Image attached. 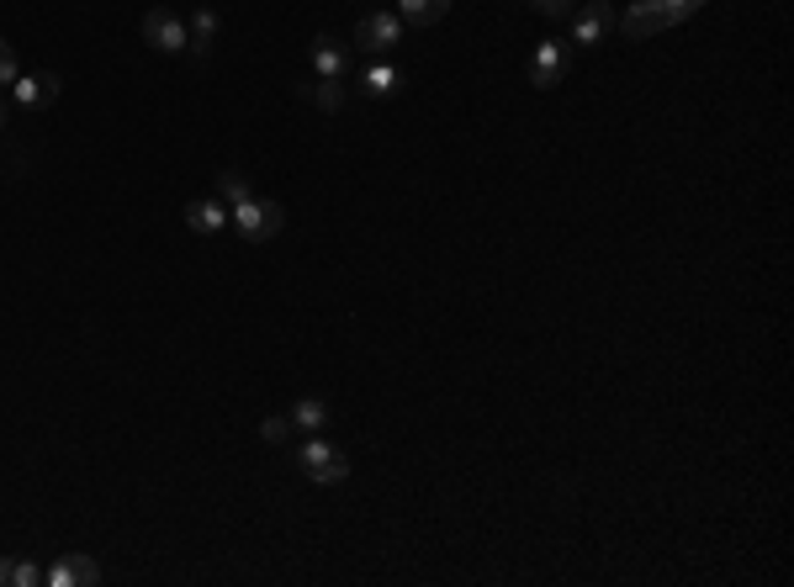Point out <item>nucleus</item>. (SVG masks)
I'll list each match as a JSON object with an SVG mask.
<instances>
[{
	"mask_svg": "<svg viewBox=\"0 0 794 587\" xmlns=\"http://www.w3.org/2000/svg\"><path fill=\"white\" fill-rule=\"evenodd\" d=\"M699 5H704V0H636L615 27H620L630 43H641V37H656V33H667V27H678V22H689Z\"/></svg>",
	"mask_w": 794,
	"mask_h": 587,
	"instance_id": "f257e3e1",
	"label": "nucleus"
},
{
	"mask_svg": "<svg viewBox=\"0 0 794 587\" xmlns=\"http://www.w3.org/2000/svg\"><path fill=\"white\" fill-rule=\"evenodd\" d=\"M228 223L239 228V239L265 243L286 228V212H281V202H271V196H244L239 207H228Z\"/></svg>",
	"mask_w": 794,
	"mask_h": 587,
	"instance_id": "f03ea898",
	"label": "nucleus"
},
{
	"mask_svg": "<svg viewBox=\"0 0 794 587\" xmlns=\"http://www.w3.org/2000/svg\"><path fill=\"white\" fill-rule=\"evenodd\" d=\"M297 466H303V477H308V482H323V487H340L349 477L345 450H334L329 440H318V434L297 450Z\"/></svg>",
	"mask_w": 794,
	"mask_h": 587,
	"instance_id": "7ed1b4c3",
	"label": "nucleus"
},
{
	"mask_svg": "<svg viewBox=\"0 0 794 587\" xmlns=\"http://www.w3.org/2000/svg\"><path fill=\"white\" fill-rule=\"evenodd\" d=\"M567 70H572V43H561V37L541 43V48L530 53V85H535V91H552V85H561V80H567Z\"/></svg>",
	"mask_w": 794,
	"mask_h": 587,
	"instance_id": "20e7f679",
	"label": "nucleus"
},
{
	"mask_svg": "<svg viewBox=\"0 0 794 587\" xmlns=\"http://www.w3.org/2000/svg\"><path fill=\"white\" fill-rule=\"evenodd\" d=\"M403 16L398 11H371V16H360L355 22V43L366 48V53H392L398 43H403Z\"/></svg>",
	"mask_w": 794,
	"mask_h": 587,
	"instance_id": "39448f33",
	"label": "nucleus"
},
{
	"mask_svg": "<svg viewBox=\"0 0 794 587\" xmlns=\"http://www.w3.org/2000/svg\"><path fill=\"white\" fill-rule=\"evenodd\" d=\"M615 5L609 0H583L578 11H572V43H583V48H593V43H604V37L615 33Z\"/></svg>",
	"mask_w": 794,
	"mask_h": 587,
	"instance_id": "423d86ee",
	"label": "nucleus"
},
{
	"mask_svg": "<svg viewBox=\"0 0 794 587\" xmlns=\"http://www.w3.org/2000/svg\"><path fill=\"white\" fill-rule=\"evenodd\" d=\"M143 43L159 48V53H180L186 48V22L170 5H154V11H143Z\"/></svg>",
	"mask_w": 794,
	"mask_h": 587,
	"instance_id": "0eeeda50",
	"label": "nucleus"
},
{
	"mask_svg": "<svg viewBox=\"0 0 794 587\" xmlns=\"http://www.w3.org/2000/svg\"><path fill=\"white\" fill-rule=\"evenodd\" d=\"M48 583L54 587H96L102 583V566H96L91 555L70 551V555H59V561L48 566Z\"/></svg>",
	"mask_w": 794,
	"mask_h": 587,
	"instance_id": "6e6552de",
	"label": "nucleus"
},
{
	"mask_svg": "<svg viewBox=\"0 0 794 587\" xmlns=\"http://www.w3.org/2000/svg\"><path fill=\"white\" fill-rule=\"evenodd\" d=\"M59 85H64L59 74H33V80H22V74H16V85H11V91H16V106H22V111H43V106L59 101Z\"/></svg>",
	"mask_w": 794,
	"mask_h": 587,
	"instance_id": "1a4fd4ad",
	"label": "nucleus"
},
{
	"mask_svg": "<svg viewBox=\"0 0 794 587\" xmlns=\"http://www.w3.org/2000/svg\"><path fill=\"white\" fill-rule=\"evenodd\" d=\"M186 228H191V233H202V239H217V233L228 228V207H223L217 196H202V202H191V207H186Z\"/></svg>",
	"mask_w": 794,
	"mask_h": 587,
	"instance_id": "9d476101",
	"label": "nucleus"
},
{
	"mask_svg": "<svg viewBox=\"0 0 794 587\" xmlns=\"http://www.w3.org/2000/svg\"><path fill=\"white\" fill-rule=\"evenodd\" d=\"M212 37H217V11H212V5H197V11H191V22H186V53L208 59Z\"/></svg>",
	"mask_w": 794,
	"mask_h": 587,
	"instance_id": "9b49d317",
	"label": "nucleus"
},
{
	"mask_svg": "<svg viewBox=\"0 0 794 587\" xmlns=\"http://www.w3.org/2000/svg\"><path fill=\"white\" fill-rule=\"evenodd\" d=\"M312 74H318V80H345V48H340L329 33L312 37Z\"/></svg>",
	"mask_w": 794,
	"mask_h": 587,
	"instance_id": "f8f14e48",
	"label": "nucleus"
},
{
	"mask_svg": "<svg viewBox=\"0 0 794 587\" xmlns=\"http://www.w3.org/2000/svg\"><path fill=\"white\" fill-rule=\"evenodd\" d=\"M450 0H398V16H403V27H435V22H446Z\"/></svg>",
	"mask_w": 794,
	"mask_h": 587,
	"instance_id": "ddd939ff",
	"label": "nucleus"
},
{
	"mask_svg": "<svg viewBox=\"0 0 794 587\" xmlns=\"http://www.w3.org/2000/svg\"><path fill=\"white\" fill-rule=\"evenodd\" d=\"M292 423H297L303 434H323V429H329V403H323V397H297Z\"/></svg>",
	"mask_w": 794,
	"mask_h": 587,
	"instance_id": "4468645a",
	"label": "nucleus"
},
{
	"mask_svg": "<svg viewBox=\"0 0 794 587\" xmlns=\"http://www.w3.org/2000/svg\"><path fill=\"white\" fill-rule=\"evenodd\" d=\"M398 85H403V74L392 70V64H371V70H366V80H360V91H366V96H392Z\"/></svg>",
	"mask_w": 794,
	"mask_h": 587,
	"instance_id": "2eb2a0df",
	"label": "nucleus"
},
{
	"mask_svg": "<svg viewBox=\"0 0 794 587\" xmlns=\"http://www.w3.org/2000/svg\"><path fill=\"white\" fill-rule=\"evenodd\" d=\"M308 96L318 111H340V106H345V85H340V80H312Z\"/></svg>",
	"mask_w": 794,
	"mask_h": 587,
	"instance_id": "dca6fc26",
	"label": "nucleus"
},
{
	"mask_svg": "<svg viewBox=\"0 0 794 587\" xmlns=\"http://www.w3.org/2000/svg\"><path fill=\"white\" fill-rule=\"evenodd\" d=\"M260 440H265V445H286V440H292V414L265 418V423H260Z\"/></svg>",
	"mask_w": 794,
	"mask_h": 587,
	"instance_id": "f3484780",
	"label": "nucleus"
},
{
	"mask_svg": "<svg viewBox=\"0 0 794 587\" xmlns=\"http://www.w3.org/2000/svg\"><path fill=\"white\" fill-rule=\"evenodd\" d=\"M535 5V16H546V22H567L572 11H578V0H530Z\"/></svg>",
	"mask_w": 794,
	"mask_h": 587,
	"instance_id": "a211bd4d",
	"label": "nucleus"
},
{
	"mask_svg": "<svg viewBox=\"0 0 794 587\" xmlns=\"http://www.w3.org/2000/svg\"><path fill=\"white\" fill-rule=\"evenodd\" d=\"M37 583H48L43 561H16V572H11V587H37Z\"/></svg>",
	"mask_w": 794,
	"mask_h": 587,
	"instance_id": "6ab92c4d",
	"label": "nucleus"
},
{
	"mask_svg": "<svg viewBox=\"0 0 794 587\" xmlns=\"http://www.w3.org/2000/svg\"><path fill=\"white\" fill-rule=\"evenodd\" d=\"M244 196H249V185H244V175H239V170H223V202H228V207H239Z\"/></svg>",
	"mask_w": 794,
	"mask_h": 587,
	"instance_id": "aec40b11",
	"label": "nucleus"
},
{
	"mask_svg": "<svg viewBox=\"0 0 794 587\" xmlns=\"http://www.w3.org/2000/svg\"><path fill=\"white\" fill-rule=\"evenodd\" d=\"M16 48H11V43H5V37H0V85H16Z\"/></svg>",
	"mask_w": 794,
	"mask_h": 587,
	"instance_id": "412c9836",
	"label": "nucleus"
},
{
	"mask_svg": "<svg viewBox=\"0 0 794 587\" xmlns=\"http://www.w3.org/2000/svg\"><path fill=\"white\" fill-rule=\"evenodd\" d=\"M11 572H16V561H11V555H0V587H11Z\"/></svg>",
	"mask_w": 794,
	"mask_h": 587,
	"instance_id": "4be33fe9",
	"label": "nucleus"
},
{
	"mask_svg": "<svg viewBox=\"0 0 794 587\" xmlns=\"http://www.w3.org/2000/svg\"><path fill=\"white\" fill-rule=\"evenodd\" d=\"M0 128H5V106H0Z\"/></svg>",
	"mask_w": 794,
	"mask_h": 587,
	"instance_id": "5701e85b",
	"label": "nucleus"
}]
</instances>
